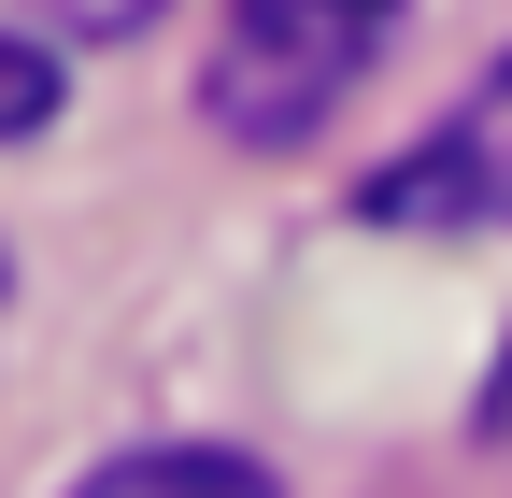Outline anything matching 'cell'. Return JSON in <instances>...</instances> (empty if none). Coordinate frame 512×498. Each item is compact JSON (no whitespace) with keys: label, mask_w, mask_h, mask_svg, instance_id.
Wrapping results in <instances>:
<instances>
[{"label":"cell","mask_w":512,"mask_h":498,"mask_svg":"<svg viewBox=\"0 0 512 498\" xmlns=\"http://www.w3.org/2000/svg\"><path fill=\"white\" fill-rule=\"evenodd\" d=\"M399 15H413V0H228L214 72H200V114H214L242 157H285V143H313L356 100V72L384 57Z\"/></svg>","instance_id":"1"},{"label":"cell","mask_w":512,"mask_h":498,"mask_svg":"<svg viewBox=\"0 0 512 498\" xmlns=\"http://www.w3.org/2000/svg\"><path fill=\"white\" fill-rule=\"evenodd\" d=\"M356 214H370V228H427V242L512 228V57H498L456 114H441L413 157H384V171L356 185Z\"/></svg>","instance_id":"2"},{"label":"cell","mask_w":512,"mask_h":498,"mask_svg":"<svg viewBox=\"0 0 512 498\" xmlns=\"http://www.w3.org/2000/svg\"><path fill=\"white\" fill-rule=\"evenodd\" d=\"M72 498H285V484L256 470L242 442H128V456H100Z\"/></svg>","instance_id":"3"},{"label":"cell","mask_w":512,"mask_h":498,"mask_svg":"<svg viewBox=\"0 0 512 498\" xmlns=\"http://www.w3.org/2000/svg\"><path fill=\"white\" fill-rule=\"evenodd\" d=\"M171 0H15V29L29 43H128V29H157Z\"/></svg>","instance_id":"4"},{"label":"cell","mask_w":512,"mask_h":498,"mask_svg":"<svg viewBox=\"0 0 512 498\" xmlns=\"http://www.w3.org/2000/svg\"><path fill=\"white\" fill-rule=\"evenodd\" d=\"M57 114V43H29V29H0V143H29Z\"/></svg>","instance_id":"5"},{"label":"cell","mask_w":512,"mask_h":498,"mask_svg":"<svg viewBox=\"0 0 512 498\" xmlns=\"http://www.w3.org/2000/svg\"><path fill=\"white\" fill-rule=\"evenodd\" d=\"M484 427H498V442H512V342H498V385H484Z\"/></svg>","instance_id":"6"},{"label":"cell","mask_w":512,"mask_h":498,"mask_svg":"<svg viewBox=\"0 0 512 498\" xmlns=\"http://www.w3.org/2000/svg\"><path fill=\"white\" fill-rule=\"evenodd\" d=\"M0 285H15V257H0Z\"/></svg>","instance_id":"7"}]
</instances>
